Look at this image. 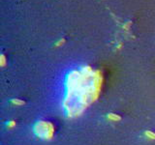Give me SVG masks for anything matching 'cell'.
I'll use <instances>...</instances> for the list:
<instances>
[{"label":"cell","instance_id":"cell-1","mask_svg":"<svg viewBox=\"0 0 155 145\" xmlns=\"http://www.w3.org/2000/svg\"><path fill=\"white\" fill-rule=\"evenodd\" d=\"M109 118L110 119H112V120H120V117L119 116H117V115H115V114H114V113H111V114H109Z\"/></svg>","mask_w":155,"mask_h":145},{"label":"cell","instance_id":"cell-2","mask_svg":"<svg viewBox=\"0 0 155 145\" xmlns=\"http://www.w3.org/2000/svg\"><path fill=\"white\" fill-rule=\"evenodd\" d=\"M146 135H147L149 138H151V139H155V134H153V133H151V132H147V133H146Z\"/></svg>","mask_w":155,"mask_h":145},{"label":"cell","instance_id":"cell-3","mask_svg":"<svg viewBox=\"0 0 155 145\" xmlns=\"http://www.w3.org/2000/svg\"><path fill=\"white\" fill-rule=\"evenodd\" d=\"M13 103L14 104H16V105H22L23 104V102H21V101H18V100H13Z\"/></svg>","mask_w":155,"mask_h":145},{"label":"cell","instance_id":"cell-4","mask_svg":"<svg viewBox=\"0 0 155 145\" xmlns=\"http://www.w3.org/2000/svg\"><path fill=\"white\" fill-rule=\"evenodd\" d=\"M130 24H131V22L129 21V22H127L126 24H124V25H123V27H124V28H126V29H128V28H129V26H130Z\"/></svg>","mask_w":155,"mask_h":145},{"label":"cell","instance_id":"cell-5","mask_svg":"<svg viewBox=\"0 0 155 145\" xmlns=\"http://www.w3.org/2000/svg\"><path fill=\"white\" fill-rule=\"evenodd\" d=\"M1 62H2V65H4V63H5V57L3 56H1Z\"/></svg>","mask_w":155,"mask_h":145}]
</instances>
